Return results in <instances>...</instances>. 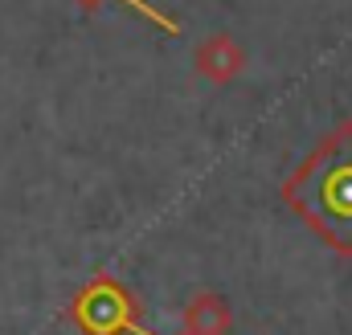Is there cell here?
<instances>
[{
  "label": "cell",
  "mask_w": 352,
  "mask_h": 335,
  "mask_svg": "<svg viewBox=\"0 0 352 335\" xmlns=\"http://www.w3.org/2000/svg\"><path fill=\"white\" fill-rule=\"evenodd\" d=\"M278 196L328 250L352 257V119L311 148Z\"/></svg>",
  "instance_id": "obj_1"
},
{
  "label": "cell",
  "mask_w": 352,
  "mask_h": 335,
  "mask_svg": "<svg viewBox=\"0 0 352 335\" xmlns=\"http://www.w3.org/2000/svg\"><path fill=\"white\" fill-rule=\"evenodd\" d=\"M140 315L144 311H140V299L131 294V286L107 270H98L66 307V319L82 335H140L144 332Z\"/></svg>",
  "instance_id": "obj_2"
},
{
  "label": "cell",
  "mask_w": 352,
  "mask_h": 335,
  "mask_svg": "<svg viewBox=\"0 0 352 335\" xmlns=\"http://www.w3.org/2000/svg\"><path fill=\"white\" fill-rule=\"evenodd\" d=\"M192 66H197L201 78L226 86V82H234V78L246 70V49H242L230 33H213V37H205V41L197 45Z\"/></svg>",
  "instance_id": "obj_3"
},
{
  "label": "cell",
  "mask_w": 352,
  "mask_h": 335,
  "mask_svg": "<svg viewBox=\"0 0 352 335\" xmlns=\"http://www.w3.org/2000/svg\"><path fill=\"white\" fill-rule=\"evenodd\" d=\"M230 323H234L230 303L221 294L205 290L184 307V332L180 335H230Z\"/></svg>",
  "instance_id": "obj_4"
},
{
  "label": "cell",
  "mask_w": 352,
  "mask_h": 335,
  "mask_svg": "<svg viewBox=\"0 0 352 335\" xmlns=\"http://www.w3.org/2000/svg\"><path fill=\"white\" fill-rule=\"evenodd\" d=\"M78 4H82V8H98L102 0H78ZM119 4H127L131 12H140L148 25H156V29H160V33H168V37H180V33H184V25H180L176 16H168L164 8H156V4H148V0H119Z\"/></svg>",
  "instance_id": "obj_5"
},
{
  "label": "cell",
  "mask_w": 352,
  "mask_h": 335,
  "mask_svg": "<svg viewBox=\"0 0 352 335\" xmlns=\"http://www.w3.org/2000/svg\"><path fill=\"white\" fill-rule=\"evenodd\" d=\"M140 335H152V332H148V327H144V332H140Z\"/></svg>",
  "instance_id": "obj_6"
}]
</instances>
